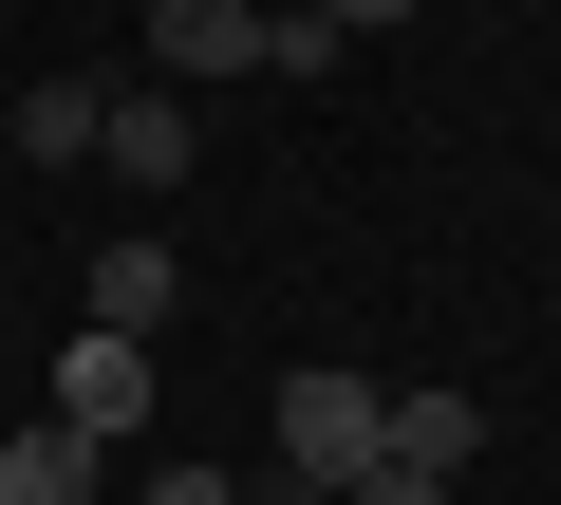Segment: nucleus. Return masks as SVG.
I'll return each instance as SVG.
<instances>
[{
    "label": "nucleus",
    "instance_id": "nucleus-1",
    "mask_svg": "<svg viewBox=\"0 0 561 505\" xmlns=\"http://www.w3.org/2000/svg\"><path fill=\"white\" fill-rule=\"evenodd\" d=\"M280 468H300L319 505H337V486H375V468H393V393H375V375H337V356H300V375H280Z\"/></svg>",
    "mask_w": 561,
    "mask_h": 505
},
{
    "label": "nucleus",
    "instance_id": "nucleus-2",
    "mask_svg": "<svg viewBox=\"0 0 561 505\" xmlns=\"http://www.w3.org/2000/svg\"><path fill=\"white\" fill-rule=\"evenodd\" d=\"M94 169H131V187L169 206V187L206 169V113H187L169 76H113V94H94Z\"/></svg>",
    "mask_w": 561,
    "mask_h": 505
},
{
    "label": "nucleus",
    "instance_id": "nucleus-3",
    "mask_svg": "<svg viewBox=\"0 0 561 505\" xmlns=\"http://www.w3.org/2000/svg\"><path fill=\"white\" fill-rule=\"evenodd\" d=\"M262 20H280V0H150V57H131V76H169V94L262 76Z\"/></svg>",
    "mask_w": 561,
    "mask_h": 505
},
{
    "label": "nucleus",
    "instance_id": "nucleus-4",
    "mask_svg": "<svg viewBox=\"0 0 561 505\" xmlns=\"http://www.w3.org/2000/svg\"><path fill=\"white\" fill-rule=\"evenodd\" d=\"M57 431L131 449V431H150V337H94V319H76V356H57Z\"/></svg>",
    "mask_w": 561,
    "mask_h": 505
},
{
    "label": "nucleus",
    "instance_id": "nucleus-5",
    "mask_svg": "<svg viewBox=\"0 0 561 505\" xmlns=\"http://www.w3.org/2000/svg\"><path fill=\"white\" fill-rule=\"evenodd\" d=\"M169 300H187V263H169V243H150V225H131V243H113V263L76 282V319H94V337H169Z\"/></svg>",
    "mask_w": 561,
    "mask_h": 505
},
{
    "label": "nucleus",
    "instance_id": "nucleus-6",
    "mask_svg": "<svg viewBox=\"0 0 561 505\" xmlns=\"http://www.w3.org/2000/svg\"><path fill=\"white\" fill-rule=\"evenodd\" d=\"M94 468H113V449L57 431V412H38V431H0V505H94Z\"/></svg>",
    "mask_w": 561,
    "mask_h": 505
},
{
    "label": "nucleus",
    "instance_id": "nucleus-7",
    "mask_svg": "<svg viewBox=\"0 0 561 505\" xmlns=\"http://www.w3.org/2000/svg\"><path fill=\"white\" fill-rule=\"evenodd\" d=\"M468 449H486V393H393V468L412 486H468Z\"/></svg>",
    "mask_w": 561,
    "mask_h": 505
},
{
    "label": "nucleus",
    "instance_id": "nucleus-8",
    "mask_svg": "<svg viewBox=\"0 0 561 505\" xmlns=\"http://www.w3.org/2000/svg\"><path fill=\"white\" fill-rule=\"evenodd\" d=\"M94 94H113V76H38V94H20V169H94Z\"/></svg>",
    "mask_w": 561,
    "mask_h": 505
},
{
    "label": "nucleus",
    "instance_id": "nucleus-9",
    "mask_svg": "<svg viewBox=\"0 0 561 505\" xmlns=\"http://www.w3.org/2000/svg\"><path fill=\"white\" fill-rule=\"evenodd\" d=\"M337 57H356V38H337V20H319V0H280V20H262V76H280V94H319V76H337Z\"/></svg>",
    "mask_w": 561,
    "mask_h": 505
},
{
    "label": "nucleus",
    "instance_id": "nucleus-10",
    "mask_svg": "<svg viewBox=\"0 0 561 505\" xmlns=\"http://www.w3.org/2000/svg\"><path fill=\"white\" fill-rule=\"evenodd\" d=\"M150 505H243V486L225 468H150Z\"/></svg>",
    "mask_w": 561,
    "mask_h": 505
},
{
    "label": "nucleus",
    "instance_id": "nucleus-11",
    "mask_svg": "<svg viewBox=\"0 0 561 505\" xmlns=\"http://www.w3.org/2000/svg\"><path fill=\"white\" fill-rule=\"evenodd\" d=\"M337 505H449V486H412V468H375V486H337Z\"/></svg>",
    "mask_w": 561,
    "mask_h": 505
},
{
    "label": "nucleus",
    "instance_id": "nucleus-12",
    "mask_svg": "<svg viewBox=\"0 0 561 505\" xmlns=\"http://www.w3.org/2000/svg\"><path fill=\"white\" fill-rule=\"evenodd\" d=\"M319 20H337V38H375V20H412V0H319Z\"/></svg>",
    "mask_w": 561,
    "mask_h": 505
},
{
    "label": "nucleus",
    "instance_id": "nucleus-13",
    "mask_svg": "<svg viewBox=\"0 0 561 505\" xmlns=\"http://www.w3.org/2000/svg\"><path fill=\"white\" fill-rule=\"evenodd\" d=\"M243 505H319V486H300V468H262V486H243Z\"/></svg>",
    "mask_w": 561,
    "mask_h": 505
}]
</instances>
